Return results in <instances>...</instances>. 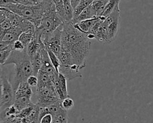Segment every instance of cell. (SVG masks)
<instances>
[{
	"mask_svg": "<svg viewBox=\"0 0 153 123\" xmlns=\"http://www.w3.org/2000/svg\"><path fill=\"white\" fill-rule=\"evenodd\" d=\"M2 67H3V66L0 65V74H1V72H2Z\"/></svg>",
	"mask_w": 153,
	"mask_h": 123,
	"instance_id": "36",
	"label": "cell"
},
{
	"mask_svg": "<svg viewBox=\"0 0 153 123\" xmlns=\"http://www.w3.org/2000/svg\"><path fill=\"white\" fill-rule=\"evenodd\" d=\"M92 0H80L78 5L74 10V17L72 20L76 19L85 8H86L92 3Z\"/></svg>",
	"mask_w": 153,
	"mask_h": 123,
	"instance_id": "21",
	"label": "cell"
},
{
	"mask_svg": "<svg viewBox=\"0 0 153 123\" xmlns=\"http://www.w3.org/2000/svg\"><path fill=\"white\" fill-rule=\"evenodd\" d=\"M108 2L109 1L108 0L93 1L91 3V6L94 10L97 17H100Z\"/></svg>",
	"mask_w": 153,
	"mask_h": 123,
	"instance_id": "18",
	"label": "cell"
},
{
	"mask_svg": "<svg viewBox=\"0 0 153 123\" xmlns=\"http://www.w3.org/2000/svg\"><path fill=\"white\" fill-rule=\"evenodd\" d=\"M98 17H96L90 19L83 20L78 23L74 24V25L75 28L77 29L78 31H79L80 32H82L85 35H87L90 32L91 29L95 23L96 21L97 20Z\"/></svg>",
	"mask_w": 153,
	"mask_h": 123,
	"instance_id": "12",
	"label": "cell"
},
{
	"mask_svg": "<svg viewBox=\"0 0 153 123\" xmlns=\"http://www.w3.org/2000/svg\"><path fill=\"white\" fill-rule=\"evenodd\" d=\"M30 63L33 71V75L37 76L42 66V59L40 52L36 53L34 56L30 58Z\"/></svg>",
	"mask_w": 153,
	"mask_h": 123,
	"instance_id": "17",
	"label": "cell"
},
{
	"mask_svg": "<svg viewBox=\"0 0 153 123\" xmlns=\"http://www.w3.org/2000/svg\"><path fill=\"white\" fill-rule=\"evenodd\" d=\"M74 106V101L70 97H67L61 101V107L63 110L66 111L71 109Z\"/></svg>",
	"mask_w": 153,
	"mask_h": 123,
	"instance_id": "27",
	"label": "cell"
},
{
	"mask_svg": "<svg viewBox=\"0 0 153 123\" xmlns=\"http://www.w3.org/2000/svg\"><path fill=\"white\" fill-rule=\"evenodd\" d=\"M32 97L28 95L16 96L13 105L19 111V113L32 103Z\"/></svg>",
	"mask_w": 153,
	"mask_h": 123,
	"instance_id": "16",
	"label": "cell"
},
{
	"mask_svg": "<svg viewBox=\"0 0 153 123\" xmlns=\"http://www.w3.org/2000/svg\"><path fill=\"white\" fill-rule=\"evenodd\" d=\"M96 17H97L96 14L94 10H93V8L91 6V4L89 6H88L86 8H85L82 11V12L76 19L72 20L71 21V22L74 25V24L78 23L81 21L90 19L94 18Z\"/></svg>",
	"mask_w": 153,
	"mask_h": 123,
	"instance_id": "14",
	"label": "cell"
},
{
	"mask_svg": "<svg viewBox=\"0 0 153 123\" xmlns=\"http://www.w3.org/2000/svg\"><path fill=\"white\" fill-rule=\"evenodd\" d=\"M39 0H17L16 1L18 3L26 6H33L38 4Z\"/></svg>",
	"mask_w": 153,
	"mask_h": 123,
	"instance_id": "31",
	"label": "cell"
},
{
	"mask_svg": "<svg viewBox=\"0 0 153 123\" xmlns=\"http://www.w3.org/2000/svg\"><path fill=\"white\" fill-rule=\"evenodd\" d=\"M37 77L38 80V85L36 89H39L42 87H52L54 86V83L52 82L48 74L42 70H40L37 74Z\"/></svg>",
	"mask_w": 153,
	"mask_h": 123,
	"instance_id": "15",
	"label": "cell"
},
{
	"mask_svg": "<svg viewBox=\"0 0 153 123\" xmlns=\"http://www.w3.org/2000/svg\"><path fill=\"white\" fill-rule=\"evenodd\" d=\"M47 50L49 58L50 59V61H51L52 65H53V67L55 68L57 73H59V68L60 66V62L59 58L57 56H56L50 50H49L48 49H47Z\"/></svg>",
	"mask_w": 153,
	"mask_h": 123,
	"instance_id": "25",
	"label": "cell"
},
{
	"mask_svg": "<svg viewBox=\"0 0 153 123\" xmlns=\"http://www.w3.org/2000/svg\"><path fill=\"white\" fill-rule=\"evenodd\" d=\"M35 32H23L21 34L19 38V40L22 42L24 47L26 48L27 47V45L31 41L33 37Z\"/></svg>",
	"mask_w": 153,
	"mask_h": 123,
	"instance_id": "24",
	"label": "cell"
},
{
	"mask_svg": "<svg viewBox=\"0 0 153 123\" xmlns=\"http://www.w3.org/2000/svg\"><path fill=\"white\" fill-rule=\"evenodd\" d=\"M120 1L118 0L109 1L100 17H103L105 19L107 18L114 11L116 7L120 4Z\"/></svg>",
	"mask_w": 153,
	"mask_h": 123,
	"instance_id": "19",
	"label": "cell"
},
{
	"mask_svg": "<svg viewBox=\"0 0 153 123\" xmlns=\"http://www.w3.org/2000/svg\"><path fill=\"white\" fill-rule=\"evenodd\" d=\"M12 51L11 49H5L0 51V65H4Z\"/></svg>",
	"mask_w": 153,
	"mask_h": 123,
	"instance_id": "28",
	"label": "cell"
},
{
	"mask_svg": "<svg viewBox=\"0 0 153 123\" xmlns=\"http://www.w3.org/2000/svg\"><path fill=\"white\" fill-rule=\"evenodd\" d=\"M26 82L31 88H36L38 82V77L36 76L31 75L27 78Z\"/></svg>",
	"mask_w": 153,
	"mask_h": 123,
	"instance_id": "29",
	"label": "cell"
},
{
	"mask_svg": "<svg viewBox=\"0 0 153 123\" xmlns=\"http://www.w3.org/2000/svg\"><path fill=\"white\" fill-rule=\"evenodd\" d=\"M22 33H23V32L19 28L12 27L4 34L1 40L13 44L14 42L19 40V38Z\"/></svg>",
	"mask_w": 153,
	"mask_h": 123,
	"instance_id": "11",
	"label": "cell"
},
{
	"mask_svg": "<svg viewBox=\"0 0 153 123\" xmlns=\"http://www.w3.org/2000/svg\"><path fill=\"white\" fill-rule=\"evenodd\" d=\"M2 8L5 11L7 18L10 22L12 27L19 28L23 32H35L36 28L32 23L11 12L6 8Z\"/></svg>",
	"mask_w": 153,
	"mask_h": 123,
	"instance_id": "8",
	"label": "cell"
},
{
	"mask_svg": "<svg viewBox=\"0 0 153 123\" xmlns=\"http://www.w3.org/2000/svg\"><path fill=\"white\" fill-rule=\"evenodd\" d=\"M2 82V94L0 112L13 105L15 99V92L6 73L2 70L1 73Z\"/></svg>",
	"mask_w": 153,
	"mask_h": 123,
	"instance_id": "6",
	"label": "cell"
},
{
	"mask_svg": "<svg viewBox=\"0 0 153 123\" xmlns=\"http://www.w3.org/2000/svg\"><path fill=\"white\" fill-rule=\"evenodd\" d=\"M64 23L56 12L51 13L43 17L39 26L36 28L35 31L39 34L42 37L41 38H42L51 34Z\"/></svg>",
	"mask_w": 153,
	"mask_h": 123,
	"instance_id": "5",
	"label": "cell"
},
{
	"mask_svg": "<svg viewBox=\"0 0 153 123\" xmlns=\"http://www.w3.org/2000/svg\"><path fill=\"white\" fill-rule=\"evenodd\" d=\"M65 14V22H71L74 17V9L71 5L69 0H63Z\"/></svg>",
	"mask_w": 153,
	"mask_h": 123,
	"instance_id": "22",
	"label": "cell"
},
{
	"mask_svg": "<svg viewBox=\"0 0 153 123\" xmlns=\"http://www.w3.org/2000/svg\"><path fill=\"white\" fill-rule=\"evenodd\" d=\"M2 78L0 74V110L1 107V99H2Z\"/></svg>",
	"mask_w": 153,
	"mask_h": 123,
	"instance_id": "35",
	"label": "cell"
},
{
	"mask_svg": "<svg viewBox=\"0 0 153 123\" xmlns=\"http://www.w3.org/2000/svg\"><path fill=\"white\" fill-rule=\"evenodd\" d=\"M55 5L56 11L57 15L65 22V7L63 0H55L54 1Z\"/></svg>",
	"mask_w": 153,
	"mask_h": 123,
	"instance_id": "23",
	"label": "cell"
},
{
	"mask_svg": "<svg viewBox=\"0 0 153 123\" xmlns=\"http://www.w3.org/2000/svg\"><path fill=\"white\" fill-rule=\"evenodd\" d=\"M91 42L87 35L76 29L71 22L63 24L61 40V50L68 52L74 65L79 69L84 68L89 55Z\"/></svg>",
	"mask_w": 153,
	"mask_h": 123,
	"instance_id": "1",
	"label": "cell"
},
{
	"mask_svg": "<svg viewBox=\"0 0 153 123\" xmlns=\"http://www.w3.org/2000/svg\"><path fill=\"white\" fill-rule=\"evenodd\" d=\"M14 64V74L10 82L15 92L19 85L24 82H26L27 78L33 75L32 68L30 58L26 50L19 52L13 50L4 66Z\"/></svg>",
	"mask_w": 153,
	"mask_h": 123,
	"instance_id": "2",
	"label": "cell"
},
{
	"mask_svg": "<svg viewBox=\"0 0 153 123\" xmlns=\"http://www.w3.org/2000/svg\"><path fill=\"white\" fill-rule=\"evenodd\" d=\"M20 120V119L14 116L1 119L0 121V123H19Z\"/></svg>",
	"mask_w": 153,
	"mask_h": 123,
	"instance_id": "32",
	"label": "cell"
},
{
	"mask_svg": "<svg viewBox=\"0 0 153 123\" xmlns=\"http://www.w3.org/2000/svg\"><path fill=\"white\" fill-rule=\"evenodd\" d=\"M54 85L56 92L60 101L69 97L67 89V79L63 75L59 73L58 77Z\"/></svg>",
	"mask_w": 153,
	"mask_h": 123,
	"instance_id": "10",
	"label": "cell"
},
{
	"mask_svg": "<svg viewBox=\"0 0 153 123\" xmlns=\"http://www.w3.org/2000/svg\"><path fill=\"white\" fill-rule=\"evenodd\" d=\"M0 121H1V119H0Z\"/></svg>",
	"mask_w": 153,
	"mask_h": 123,
	"instance_id": "37",
	"label": "cell"
},
{
	"mask_svg": "<svg viewBox=\"0 0 153 123\" xmlns=\"http://www.w3.org/2000/svg\"><path fill=\"white\" fill-rule=\"evenodd\" d=\"M35 104L33 103H32L30 104H29L28 106L22 110L16 116L19 119H24L27 118L29 114L31 113L32 110L33 109Z\"/></svg>",
	"mask_w": 153,
	"mask_h": 123,
	"instance_id": "26",
	"label": "cell"
},
{
	"mask_svg": "<svg viewBox=\"0 0 153 123\" xmlns=\"http://www.w3.org/2000/svg\"><path fill=\"white\" fill-rule=\"evenodd\" d=\"M120 10L119 5H118L114 11L103 22L107 28L108 43L115 39L120 27Z\"/></svg>",
	"mask_w": 153,
	"mask_h": 123,
	"instance_id": "7",
	"label": "cell"
},
{
	"mask_svg": "<svg viewBox=\"0 0 153 123\" xmlns=\"http://www.w3.org/2000/svg\"><path fill=\"white\" fill-rule=\"evenodd\" d=\"M2 8H6L11 12L32 23L38 28L45 13L42 5V0L39 1L38 4L33 6H26L18 3L16 0H10L9 2Z\"/></svg>",
	"mask_w": 153,
	"mask_h": 123,
	"instance_id": "3",
	"label": "cell"
},
{
	"mask_svg": "<svg viewBox=\"0 0 153 123\" xmlns=\"http://www.w3.org/2000/svg\"><path fill=\"white\" fill-rule=\"evenodd\" d=\"M79 2H80V1H78V0H71L70 1L71 5L74 10L76 7V6L78 5Z\"/></svg>",
	"mask_w": 153,
	"mask_h": 123,
	"instance_id": "34",
	"label": "cell"
},
{
	"mask_svg": "<svg viewBox=\"0 0 153 123\" xmlns=\"http://www.w3.org/2000/svg\"><path fill=\"white\" fill-rule=\"evenodd\" d=\"M59 73L63 75L68 80H71L75 78H81L82 77L79 71L75 70L71 67H65L61 65L59 68Z\"/></svg>",
	"mask_w": 153,
	"mask_h": 123,
	"instance_id": "13",
	"label": "cell"
},
{
	"mask_svg": "<svg viewBox=\"0 0 153 123\" xmlns=\"http://www.w3.org/2000/svg\"><path fill=\"white\" fill-rule=\"evenodd\" d=\"M53 120L52 123H69V118L67 111L63 109L58 113L53 115Z\"/></svg>",
	"mask_w": 153,
	"mask_h": 123,
	"instance_id": "20",
	"label": "cell"
},
{
	"mask_svg": "<svg viewBox=\"0 0 153 123\" xmlns=\"http://www.w3.org/2000/svg\"><path fill=\"white\" fill-rule=\"evenodd\" d=\"M40 53L42 59V66L41 70L46 72L48 74L52 82L54 84L58 77L59 73H57L53 65H52L48 55L47 48L42 41L41 45Z\"/></svg>",
	"mask_w": 153,
	"mask_h": 123,
	"instance_id": "9",
	"label": "cell"
},
{
	"mask_svg": "<svg viewBox=\"0 0 153 123\" xmlns=\"http://www.w3.org/2000/svg\"><path fill=\"white\" fill-rule=\"evenodd\" d=\"M26 50L25 47H24V46L23 45V44L22 43V42L20 41H19V40L16 41L15 42H14L13 43V50H16V51H19V52H22Z\"/></svg>",
	"mask_w": 153,
	"mask_h": 123,
	"instance_id": "33",
	"label": "cell"
},
{
	"mask_svg": "<svg viewBox=\"0 0 153 123\" xmlns=\"http://www.w3.org/2000/svg\"><path fill=\"white\" fill-rule=\"evenodd\" d=\"M53 120V115L50 113H47L39 118V123H52Z\"/></svg>",
	"mask_w": 153,
	"mask_h": 123,
	"instance_id": "30",
	"label": "cell"
},
{
	"mask_svg": "<svg viewBox=\"0 0 153 123\" xmlns=\"http://www.w3.org/2000/svg\"><path fill=\"white\" fill-rule=\"evenodd\" d=\"M32 97L33 100L32 102L41 107H47L61 101L56 92L54 86L36 88Z\"/></svg>",
	"mask_w": 153,
	"mask_h": 123,
	"instance_id": "4",
	"label": "cell"
}]
</instances>
